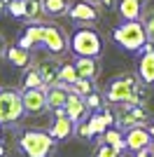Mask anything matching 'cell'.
I'll use <instances>...</instances> for the list:
<instances>
[{"mask_svg": "<svg viewBox=\"0 0 154 157\" xmlns=\"http://www.w3.org/2000/svg\"><path fill=\"white\" fill-rule=\"evenodd\" d=\"M68 17L75 24H94L98 19V7L94 2H89V0H77L75 5H70Z\"/></svg>", "mask_w": 154, "mask_h": 157, "instance_id": "10", "label": "cell"}, {"mask_svg": "<svg viewBox=\"0 0 154 157\" xmlns=\"http://www.w3.org/2000/svg\"><path fill=\"white\" fill-rule=\"evenodd\" d=\"M89 2H96V0H89Z\"/></svg>", "mask_w": 154, "mask_h": 157, "instance_id": "37", "label": "cell"}, {"mask_svg": "<svg viewBox=\"0 0 154 157\" xmlns=\"http://www.w3.org/2000/svg\"><path fill=\"white\" fill-rule=\"evenodd\" d=\"M21 103H24L26 115H38L47 110V87H35V89H24L21 92Z\"/></svg>", "mask_w": 154, "mask_h": 157, "instance_id": "8", "label": "cell"}, {"mask_svg": "<svg viewBox=\"0 0 154 157\" xmlns=\"http://www.w3.org/2000/svg\"><path fill=\"white\" fill-rule=\"evenodd\" d=\"M142 0H122L119 5H117V12H119V17H122L124 21H135L140 19L142 14Z\"/></svg>", "mask_w": 154, "mask_h": 157, "instance_id": "19", "label": "cell"}, {"mask_svg": "<svg viewBox=\"0 0 154 157\" xmlns=\"http://www.w3.org/2000/svg\"><path fill=\"white\" fill-rule=\"evenodd\" d=\"M86 122H89L91 134H94V136H101L108 127H115V115H112L108 108H101V110H94V113H91Z\"/></svg>", "mask_w": 154, "mask_h": 157, "instance_id": "13", "label": "cell"}, {"mask_svg": "<svg viewBox=\"0 0 154 157\" xmlns=\"http://www.w3.org/2000/svg\"><path fill=\"white\" fill-rule=\"evenodd\" d=\"M5 52H7V40L0 35V56H5Z\"/></svg>", "mask_w": 154, "mask_h": 157, "instance_id": "33", "label": "cell"}, {"mask_svg": "<svg viewBox=\"0 0 154 157\" xmlns=\"http://www.w3.org/2000/svg\"><path fill=\"white\" fill-rule=\"evenodd\" d=\"M63 113L72 120V122H75V124H77V122H82V120H86L89 108H86V103H84V96H79V94H75V92H68Z\"/></svg>", "mask_w": 154, "mask_h": 157, "instance_id": "12", "label": "cell"}, {"mask_svg": "<svg viewBox=\"0 0 154 157\" xmlns=\"http://www.w3.org/2000/svg\"><path fill=\"white\" fill-rule=\"evenodd\" d=\"M140 24H142V28H145L147 42H152V45H154V10H142Z\"/></svg>", "mask_w": 154, "mask_h": 157, "instance_id": "27", "label": "cell"}, {"mask_svg": "<svg viewBox=\"0 0 154 157\" xmlns=\"http://www.w3.org/2000/svg\"><path fill=\"white\" fill-rule=\"evenodd\" d=\"M124 143H126L128 150L138 152V150H142V148L152 145V134H149L147 127H133V129H126Z\"/></svg>", "mask_w": 154, "mask_h": 157, "instance_id": "11", "label": "cell"}, {"mask_svg": "<svg viewBox=\"0 0 154 157\" xmlns=\"http://www.w3.org/2000/svg\"><path fill=\"white\" fill-rule=\"evenodd\" d=\"M42 45L49 49L51 54H65L70 49V38L56 24H42Z\"/></svg>", "mask_w": 154, "mask_h": 157, "instance_id": "7", "label": "cell"}, {"mask_svg": "<svg viewBox=\"0 0 154 157\" xmlns=\"http://www.w3.org/2000/svg\"><path fill=\"white\" fill-rule=\"evenodd\" d=\"M7 12L16 17V19H24V5H21V0H9L7 2Z\"/></svg>", "mask_w": 154, "mask_h": 157, "instance_id": "30", "label": "cell"}, {"mask_svg": "<svg viewBox=\"0 0 154 157\" xmlns=\"http://www.w3.org/2000/svg\"><path fill=\"white\" fill-rule=\"evenodd\" d=\"M5 56L9 59V63L16 66V68H28V66H31V52H28V49H24V47H19V45L7 47Z\"/></svg>", "mask_w": 154, "mask_h": 157, "instance_id": "20", "label": "cell"}, {"mask_svg": "<svg viewBox=\"0 0 154 157\" xmlns=\"http://www.w3.org/2000/svg\"><path fill=\"white\" fill-rule=\"evenodd\" d=\"M149 120H152V115L145 105L122 103V110L115 115V127L126 131V129H133V127H147Z\"/></svg>", "mask_w": 154, "mask_h": 157, "instance_id": "5", "label": "cell"}, {"mask_svg": "<svg viewBox=\"0 0 154 157\" xmlns=\"http://www.w3.org/2000/svg\"><path fill=\"white\" fill-rule=\"evenodd\" d=\"M149 134H152V143H154V124L149 127Z\"/></svg>", "mask_w": 154, "mask_h": 157, "instance_id": "36", "label": "cell"}, {"mask_svg": "<svg viewBox=\"0 0 154 157\" xmlns=\"http://www.w3.org/2000/svg\"><path fill=\"white\" fill-rule=\"evenodd\" d=\"M24 115V103H21V92L16 89H0V127L14 124Z\"/></svg>", "mask_w": 154, "mask_h": 157, "instance_id": "6", "label": "cell"}, {"mask_svg": "<svg viewBox=\"0 0 154 157\" xmlns=\"http://www.w3.org/2000/svg\"><path fill=\"white\" fill-rule=\"evenodd\" d=\"M70 49L75 56H98L103 52V38L94 28H77L70 38Z\"/></svg>", "mask_w": 154, "mask_h": 157, "instance_id": "4", "label": "cell"}, {"mask_svg": "<svg viewBox=\"0 0 154 157\" xmlns=\"http://www.w3.org/2000/svg\"><path fill=\"white\" fill-rule=\"evenodd\" d=\"M138 78L145 85H154V47L147 52H140V63H138Z\"/></svg>", "mask_w": 154, "mask_h": 157, "instance_id": "18", "label": "cell"}, {"mask_svg": "<svg viewBox=\"0 0 154 157\" xmlns=\"http://www.w3.org/2000/svg\"><path fill=\"white\" fill-rule=\"evenodd\" d=\"M94 5L103 12H112V10H117V0H96Z\"/></svg>", "mask_w": 154, "mask_h": 157, "instance_id": "31", "label": "cell"}, {"mask_svg": "<svg viewBox=\"0 0 154 157\" xmlns=\"http://www.w3.org/2000/svg\"><path fill=\"white\" fill-rule=\"evenodd\" d=\"M70 10V0H45L47 17H63Z\"/></svg>", "mask_w": 154, "mask_h": 157, "instance_id": "23", "label": "cell"}, {"mask_svg": "<svg viewBox=\"0 0 154 157\" xmlns=\"http://www.w3.org/2000/svg\"><path fill=\"white\" fill-rule=\"evenodd\" d=\"M0 157H5V145L0 143Z\"/></svg>", "mask_w": 154, "mask_h": 157, "instance_id": "35", "label": "cell"}, {"mask_svg": "<svg viewBox=\"0 0 154 157\" xmlns=\"http://www.w3.org/2000/svg\"><path fill=\"white\" fill-rule=\"evenodd\" d=\"M42 42V24H31L28 26V31L21 35L19 40V47H24V49H28L31 52L35 45H40Z\"/></svg>", "mask_w": 154, "mask_h": 157, "instance_id": "21", "label": "cell"}, {"mask_svg": "<svg viewBox=\"0 0 154 157\" xmlns=\"http://www.w3.org/2000/svg\"><path fill=\"white\" fill-rule=\"evenodd\" d=\"M7 2H9V0H7Z\"/></svg>", "mask_w": 154, "mask_h": 157, "instance_id": "39", "label": "cell"}, {"mask_svg": "<svg viewBox=\"0 0 154 157\" xmlns=\"http://www.w3.org/2000/svg\"><path fill=\"white\" fill-rule=\"evenodd\" d=\"M77 78H79V75H77V68H75L72 61L61 63V71H58V82H61V85H68V87H70Z\"/></svg>", "mask_w": 154, "mask_h": 157, "instance_id": "24", "label": "cell"}, {"mask_svg": "<svg viewBox=\"0 0 154 157\" xmlns=\"http://www.w3.org/2000/svg\"><path fill=\"white\" fill-rule=\"evenodd\" d=\"M135 157H154V143L147 145V148H142V150H138Z\"/></svg>", "mask_w": 154, "mask_h": 157, "instance_id": "32", "label": "cell"}, {"mask_svg": "<svg viewBox=\"0 0 154 157\" xmlns=\"http://www.w3.org/2000/svg\"><path fill=\"white\" fill-rule=\"evenodd\" d=\"M72 63H75L77 75H79V78L96 80V78H98V73H101V63H98L96 56H77Z\"/></svg>", "mask_w": 154, "mask_h": 157, "instance_id": "17", "label": "cell"}, {"mask_svg": "<svg viewBox=\"0 0 154 157\" xmlns=\"http://www.w3.org/2000/svg\"><path fill=\"white\" fill-rule=\"evenodd\" d=\"M94 157H122V150H117V148H112V145L101 141L96 145V150H94Z\"/></svg>", "mask_w": 154, "mask_h": 157, "instance_id": "28", "label": "cell"}, {"mask_svg": "<svg viewBox=\"0 0 154 157\" xmlns=\"http://www.w3.org/2000/svg\"><path fill=\"white\" fill-rule=\"evenodd\" d=\"M54 115H56V120H54V124L49 127V134L56 143L58 141L63 143V141H68V138L75 134V122L63 113V108H61V110H54Z\"/></svg>", "mask_w": 154, "mask_h": 157, "instance_id": "9", "label": "cell"}, {"mask_svg": "<svg viewBox=\"0 0 154 157\" xmlns=\"http://www.w3.org/2000/svg\"><path fill=\"white\" fill-rule=\"evenodd\" d=\"M19 148L26 157H51L56 150V141L49 131L42 129H26L19 136Z\"/></svg>", "mask_w": 154, "mask_h": 157, "instance_id": "2", "label": "cell"}, {"mask_svg": "<svg viewBox=\"0 0 154 157\" xmlns=\"http://www.w3.org/2000/svg\"><path fill=\"white\" fill-rule=\"evenodd\" d=\"M7 10V0H0V12H5Z\"/></svg>", "mask_w": 154, "mask_h": 157, "instance_id": "34", "label": "cell"}, {"mask_svg": "<svg viewBox=\"0 0 154 157\" xmlns=\"http://www.w3.org/2000/svg\"><path fill=\"white\" fill-rule=\"evenodd\" d=\"M38 73L42 78V85L45 87H51V85H58V71H61V63L56 59H42L38 66Z\"/></svg>", "mask_w": 154, "mask_h": 157, "instance_id": "14", "label": "cell"}, {"mask_svg": "<svg viewBox=\"0 0 154 157\" xmlns=\"http://www.w3.org/2000/svg\"><path fill=\"white\" fill-rule=\"evenodd\" d=\"M21 87H24V89L45 87V85H42V78H40V73H38V68H35V66H28V68H26V75H24V80H21Z\"/></svg>", "mask_w": 154, "mask_h": 157, "instance_id": "25", "label": "cell"}, {"mask_svg": "<svg viewBox=\"0 0 154 157\" xmlns=\"http://www.w3.org/2000/svg\"><path fill=\"white\" fill-rule=\"evenodd\" d=\"M112 38H115V42L122 45L126 52H140V47L147 42V35H145V28H142L140 19L122 21V24L112 31Z\"/></svg>", "mask_w": 154, "mask_h": 157, "instance_id": "3", "label": "cell"}, {"mask_svg": "<svg viewBox=\"0 0 154 157\" xmlns=\"http://www.w3.org/2000/svg\"><path fill=\"white\" fill-rule=\"evenodd\" d=\"M24 5V19L28 24H45V0H21Z\"/></svg>", "mask_w": 154, "mask_h": 157, "instance_id": "15", "label": "cell"}, {"mask_svg": "<svg viewBox=\"0 0 154 157\" xmlns=\"http://www.w3.org/2000/svg\"><path fill=\"white\" fill-rule=\"evenodd\" d=\"M70 92L79 94V96H86V94L96 92V82H94V80H89V78H77L75 82L70 85Z\"/></svg>", "mask_w": 154, "mask_h": 157, "instance_id": "26", "label": "cell"}, {"mask_svg": "<svg viewBox=\"0 0 154 157\" xmlns=\"http://www.w3.org/2000/svg\"><path fill=\"white\" fill-rule=\"evenodd\" d=\"M105 98L110 103H138L145 105L147 103V89L145 82H140V78H135L131 73H122L117 78L110 80L108 89H105Z\"/></svg>", "mask_w": 154, "mask_h": 157, "instance_id": "1", "label": "cell"}, {"mask_svg": "<svg viewBox=\"0 0 154 157\" xmlns=\"http://www.w3.org/2000/svg\"><path fill=\"white\" fill-rule=\"evenodd\" d=\"M68 92H70V87L68 85H51L47 87V108L49 110H61L65 105V98H68Z\"/></svg>", "mask_w": 154, "mask_h": 157, "instance_id": "16", "label": "cell"}, {"mask_svg": "<svg viewBox=\"0 0 154 157\" xmlns=\"http://www.w3.org/2000/svg\"><path fill=\"white\" fill-rule=\"evenodd\" d=\"M101 141L103 143L112 145V148H117V150H126V143H124V134L122 129H117V127H108V129L101 134Z\"/></svg>", "mask_w": 154, "mask_h": 157, "instance_id": "22", "label": "cell"}, {"mask_svg": "<svg viewBox=\"0 0 154 157\" xmlns=\"http://www.w3.org/2000/svg\"><path fill=\"white\" fill-rule=\"evenodd\" d=\"M0 136H2V131H0Z\"/></svg>", "mask_w": 154, "mask_h": 157, "instance_id": "38", "label": "cell"}, {"mask_svg": "<svg viewBox=\"0 0 154 157\" xmlns=\"http://www.w3.org/2000/svg\"><path fill=\"white\" fill-rule=\"evenodd\" d=\"M84 103H86V108L89 110H101V108H105V103H103V96H101V92H91V94H86L84 96Z\"/></svg>", "mask_w": 154, "mask_h": 157, "instance_id": "29", "label": "cell"}]
</instances>
